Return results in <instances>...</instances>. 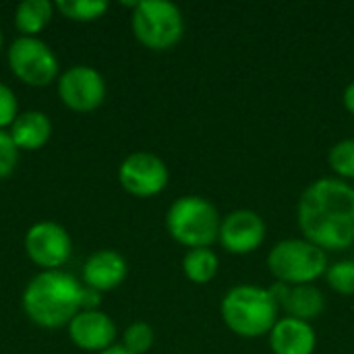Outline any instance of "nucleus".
Returning a JSON list of instances; mask_svg holds the SVG:
<instances>
[{
	"mask_svg": "<svg viewBox=\"0 0 354 354\" xmlns=\"http://www.w3.org/2000/svg\"><path fill=\"white\" fill-rule=\"evenodd\" d=\"M25 253L44 272L60 270L73 253V241L64 226L37 222L25 234Z\"/></svg>",
	"mask_w": 354,
	"mask_h": 354,
	"instance_id": "obj_8",
	"label": "nucleus"
},
{
	"mask_svg": "<svg viewBox=\"0 0 354 354\" xmlns=\"http://www.w3.org/2000/svg\"><path fill=\"white\" fill-rule=\"evenodd\" d=\"M54 4L48 0H23L15 10V27L27 35L35 37L52 21Z\"/></svg>",
	"mask_w": 354,
	"mask_h": 354,
	"instance_id": "obj_17",
	"label": "nucleus"
},
{
	"mask_svg": "<svg viewBox=\"0 0 354 354\" xmlns=\"http://www.w3.org/2000/svg\"><path fill=\"white\" fill-rule=\"evenodd\" d=\"M222 218L212 201L199 195L178 197L166 214V228L170 236L189 247L205 249L220 236Z\"/></svg>",
	"mask_w": 354,
	"mask_h": 354,
	"instance_id": "obj_4",
	"label": "nucleus"
},
{
	"mask_svg": "<svg viewBox=\"0 0 354 354\" xmlns=\"http://www.w3.org/2000/svg\"><path fill=\"white\" fill-rule=\"evenodd\" d=\"M218 241L232 255L253 253L266 241V222L253 209H234L222 220Z\"/></svg>",
	"mask_w": 354,
	"mask_h": 354,
	"instance_id": "obj_11",
	"label": "nucleus"
},
{
	"mask_svg": "<svg viewBox=\"0 0 354 354\" xmlns=\"http://www.w3.org/2000/svg\"><path fill=\"white\" fill-rule=\"evenodd\" d=\"M0 50H2V31H0Z\"/></svg>",
	"mask_w": 354,
	"mask_h": 354,
	"instance_id": "obj_28",
	"label": "nucleus"
},
{
	"mask_svg": "<svg viewBox=\"0 0 354 354\" xmlns=\"http://www.w3.org/2000/svg\"><path fill=\"white\" fill-rule=\"evenodd\" d=\"M131 27L145 48L162 52L180 41L185 33V19L180 8L168 0H141L133 8Z\"/></svg>",
	"mask_w": 354,
	"mask_h": 354,
	"instance_id": "obj_6",
	"label": "nucleus"
},
{
	"mask_svg": "<svg viewBox=\"0 0 354 354\" xmlns=\"http://www.w3.org/2000/svg\"><path fill=\"white\" fill-rule=\"evenodd\" d=\"M344 106L351 114H354V81H351L344 89Z\"/></svg>",
	"mask_w": 354,
	"mask_h": 354,
	"instance_id": "obj_26",
	"label": "nucleus"
},
{
	"mask_svg": "<svg viewBox=\"0 0 354 354\" xmlns=\"http://www.w3.org/2000/svg\"><path fill=\"white\" fill-rule=\"evenodd\" d=\"M218 255L205 247V249H189L183 257V272L185 276L195 284H207L218 274Z\"/></svg>",
	"mask_w": 354,
	"mask_h": 354,
	"instance_id": "obj_18",
	"label": "nucleus"
},
{
	"mask_svg": "<svg viewBox=\"0 0 354 354\" xmlns=\"http://www.w3.org/2000/svg\"><path fill=\"white\" fill-rule=\"evenodd\" d=\"M54 6L60 15L79 23L95 21L108 10L106 0H58Z\"/></svg>",
	"mask_w": 354,
	"mask_h": 354,
	"instance_id": "obj_19",
	"label": "nucleus"
},
{
	"mask_svg": "<svg viewBox=\"0 0 354 354\" xmlns=\"http://www.w3.org/2000/svg\"><path fill=\"white\" fill-rule=\"evenodd\" d=\"M8 133H10L15 145L19 147V151L21 149L23 151H35V149H41L50 141L52 122L44 112L27 110L15 118Z\"/></svg>",
	"mask_w": 354,
	"mask_h": 354,
	"instance_id": "obj_16",
	"label": "nucleus"
},
{
	"mask_svg": "<svg viewBox=\"0 0 354 354\" xmlns=\"http://www.w3.org/2000/svg\"><path fill=\"white\" fill-rule=\"evenodd\" d=\"M68 336L75 346L100 354L114 346L116 324L104 311H79L68 324Z\"/></svg>",
	"mask_w": 354,
	"mask_h": 354,
	"instance_id": "obj_13",
	"label": "nucleus"
},
{
	"mask_svg": "<svg viewBox=\"0 0 354 354\" xmlns=\"http://www.w3.org/2000/svg\"><path fill=\"white\" fill-rule=\"evenodd\" d=\"M270 292L278 305L280 311L286 313V317H295L301 322H313L317 319L326 309V297L324 292L313 284H284L276 282L270 286Z\"/></svg>",
	"mask_w": 354,
	"mask_h": 354,
	"instance_id": "obj_12",
	"label": "nucleus"
},
{
	"mask_svg": "<svg viewBox=\"0 0 354 354\" xmlns=\"http://www.w3.org/2000/svg\"><path fill=\"white\" fill-rule=\"evenodd\" d=\"M303 236L324 251H344L354 245V187L342 178L313 180L297 205Z\"/></svg>",
	"mask_w": 354,
	"mask_h": 354,
	"instance_id": "obj_1",
	"label": "nucleus"
},
{
	"mask_svg": "<svg viewBox=\"0 0 354 354\" xmlns=\"http://www.w3.org/2000/svg\"><path fill=\"white\" fill-rule=\"evenodd\" d=\"M170 172L162 158L149 151H135L118 168V180L133 197H153L168 185Z\"/></svg>",
	"mask_w": 354,
	"mask_h": 354,
	"instance_id": "obj_9",
	"label": "nucleus"
},
{
	"mask_svg": "<svg viewBox=\"0 0 354 354\" xmlns=\"http://www.w3.org/2000/svg\"><path fill=\"white\" fill-rule=\"evenodd\" d=\"M97 307H100V292L83 284V290H81V311H95Z\"/></svg>",
	"mask_w": 354,
	"mask_h": 354,
	"instance_id": "obj_25",
	"label": "nucleus"
},
{
	"mask_svg": "<svg viewBox=\"0 0 354 354\" xmlns=\"http://www.w3.org/2000/svg\"><path fill=\"white\" fill-rule=\"evenodd\" d=\"M220 311L228 330L243 338H259L270 334L280 313L270 288H259L253 284L230 288L222 299Z\"/></svg>",
	"mask_w": 354,
	"mask_h": 354,
	"instance_id": "obj_3",
	"label": "nucleus"
},
{
	"mask_svg": "<svg viewBox=\"0 0 354 354\" xmlns=\"http://www.w3.org/2000/svg\"><path fill=\"white\" fill-rule=\"evenodd\" d=\"M19 104H17V95L15 91L0 83V131H4V127H10L15 122V118L19 116Z\"/></svg>",
	"mask_w": 354,
	"mask_h": 354,
	"instance_id": "obj_24",
	"label": "nucleus"
},
{
	"mask_svg": "<svg viewBox=\"0 0 354 354\" xmlns=\"http://www.w3.org/2000/svg\"><path fill=\"white\" fill-rule=\"evenodd\" d=\"M8 66L19 81L31 87H46L58 77V58L39 37H17L8 48Z\"/></svg>",
	"mask_w": 354,
	"mask_h": 354,
	"instance_id": "obj_7",
	"label": "nucleus"
},
{
	"mask_svg": "<svg viewBox=\"0 0 354 354\" xmlns=\"http://www.w3.org/2000/svg\"><path fill=\"white\" fill-rule=\"evenodd\" d=\"M328 284L340 295H354V259L336 261L326 272Z\"/></svg>",
	"mask_w": 354,
	"mask_h": 354,
	"instance_id": "obj_22",
	"label": "nucleus"
},
{
	"mask_svg": "<svg viewBox=\"0 0 354 354\" xmlns=\"http://www.w3.org/2000/svg\"><path fill=\"white\" fill-rule=\"evenodd\" d=\"M153 330L149 324L145 322H135L124 330L122 336V346L133 354H145L151 346H153Z\"/></svg>",
	"mask_w": 354,
	"mask_h": 354,
	"instance_id": "obj_20",
	"label": "nucleus"
},
{
	"mask_svg": "<svg viewBox=\"0 0 354 354\" xmlns=\"http://www.w3.org/2000/svg\"><path fill=\"white\" fill-rule=\"evenodd\" d=\"M317 344L315 330L311 324L282 317L270 332V346L274 354H313Z\"/></svg>",
	"mask_w": 354,
	"mask_h": 354,
	"instance_id": "obj_15",
	"label": "nucleus"
},
{
	"mask_svg": "<svg viewBox=\"0 0 354 354\" xmlns=\"http://www.w3.org/2000/svg\"><path fill=\"white\" fill-rule=\"evenodd\" d=\"M330 166L342 178H354V137L338 141L330 149Z\"/></svg>",
	"mask_w": 354,
	"mask_h": 354,
	"instance_id": "obj_21",
	"label": "nucleus"
},
{
	"mask_svg": "<svg viewBox=\"0 0 354 354\" xmlns=\"http://www.w3.org/2000/svg\"><path fill=\"white\" fill-rule=\"evenodd\" d=\"M19 162V147L15 145L10 133L0 131V178H6Z\"/></svg>",
	"mask_w": 354,
	"mask_h": 354,
	"instance_id": "obj_23",
	"label": "nucleus"
},
{
	"mask_svg": "<svg viewBox=\"0 0 354 354\" xmlns=\"http://www.w3.org/2000/svg\"><path fill=\"white\" fill-rule=\"evenodd\" d=\"M83 284L68 272L52 270L37 274L23 292V311L39 328L68 326L81 311Z\"/></svg>",
	"mask_w": 354,
	"mask_h": 354,
	"instance_id": "obj_2",
	"label": "nucleus"
},
{
	"mask_svg": "<svg viewBox=\"0 0 354 354\" xmlns=\"http://www.w3.org/2000/svg\"><path fill=\"white\" fill-rule=\"evenodd\" d=\"M268 268L278 282L311 284L328 272V255L307 239H286L270 251Z\"/></svg>",
	"mask_w": 354,
	"mask_h": 354,
	"instance_id": "obj_5",
	"label": "nucleus"
},
{
	"mask_svg": "<svg viewBox=\"0 0 354 354\" xmlns=\"http://www.w3.org/2000/svg\"><path fill=\"white\" fill-rule=\"evenodd\" d=\"M58 97L75 112H91L106 100V81L87 64L71 66L58 77Z\"/></svg>",
	"mask_w": 354,
	"mask_h": 354,
	"instance_id": "obj_10",
	"label": "nucleus"
},
{
	"mask_svg": "<svg viewBox=\"0 0 354 354\" xmlns=\"http://www.w3.org/2000/svg\"><path fill=\"white\" fill-rule=\"evenodd\" d=\"M127 272H129V266L120 253L112 249H102L87 257L83 266V282L85 286L97 292H106V290L118 288L124 282Z\"/></svg>",
	"mask_w": 354,
	"mask_h": 354,
	"instance_id": "obj_14",
	"label": "nucleus"
},
{
	"mask_svg": "<svg viewBox=\"0 0 354 354\" xmlns=\"http://www.w3.org/2000/svg\"><path fill=\"white\" fill-rule=\"evenodd\" d=\"M100 354H133V353H129L122 344H114V346L106 348L104 353H100Z\"/></svg>",
	"mask_w": 354,
	"mask_h": 354,
	"instance_id": "obj_27",
	"label": "nucleus"
}]
</instances>
